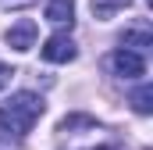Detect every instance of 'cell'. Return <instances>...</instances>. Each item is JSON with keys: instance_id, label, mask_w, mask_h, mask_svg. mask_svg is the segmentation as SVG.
I'll use <instances>...</instances> for the list:
<instances>
[{"instance_id": "obj_1", "label": "cell", "mask_w": 153, "mask_h": 150, "mask_svg": "<svg viewBox=\"0 0 153 150\" xmlns=\"http://www.w3.org/2000/svg\"><path fill=\"white\" fill-rule=\"evenodd\" d=\"M43 111H46L43 97H36V93H14L11 100L0 104V129L11 132V136H25L43 118Z\"/></svg>"}, {"instance_id": "obj_2", "label": "cell", "mask_w": 153, "mask_h": 150, "mask_svg": "<svg viewBox=\"0 0 153 150\" xmlns=\"http://www.w3.org/2000/svg\"><path fill=\"white\" fill-rule=\"evenodd\" d=\"M111 68H114V75H121V79H143V75H146V61H143L139 50L121 46V50L111 54Z\"/></svg>"}, {"instance_id": "obj_3", "label": "cell", "mask_w": 153, "mask_h": 150, "mask_svg": "<svg viewBox=\"0 0 153 150\" xmlns=\"http://www.w3.org/2000/svg\"><path fill=\"white\" fill-rule=\"evenodd\" d=\"M43 61H50V64H68V61H75V39L68 36V32H53V36L43 43Z\"/></svg>"}, {"instance_id": "obj_4", "label": "cell", "mask_w": 153, "mask_h": 150, "mask_svg": "<svg viewBox=\"0 0 153 150\" xmlns=\"http://www.w3.org/2000/svg\"><path fill=\"white\" fill-rule=\"evenodd\" d=\"M7 46H14V50H29V46H36V22L22 18L18 25H11V29H7Z\"/></svg>"}, {"instance_id": "obj_5", "label": "cell", "mask_w": 153, "mask_h": 150, "mask_svg": "<svg viewBox=\"0 0 153 150\" xmlns=\"http://www.w3.org/2000/svg\"><path fill=\"white\" fill-rule=\"evenodd\" d=\"M46 22L71 29V22H75V0H50L46 4Z\"/></svg>"}, {"instance_id": "obj_6", "label": "cell", "mask_w": 153, "mask_h": 150, "mask_svg": "<svg viewBox=\"0 0 153 150\" xmlns=\"http://www.w3.org/2000/svg\"><path fill=\"white\" fill-rule=\"evenodd\" d=\"M121 46H135V50H146L153 46V32L146 25H135V29H128L125 36H121Z\"/></svg>"}, {"instance_id": "obj_7", "label": "cell", "mask_w": 153, "mask_h": 150, "mask_svg": "<svg viewBox=\"0 0 153 150\" xmlns=\"http://www.w3.org/2000/svg\"><path fill=\"white\" fill-rule=\"evenodd\" d=\"M132 107L139 114H150L153 111V86H139L135 93H132Z\"/></svg>"}, {"instance_id": "obj_8", "label": "cell", "mask_w": 153, "mask_h": 150, "mask_svg": "<svg viewBox=\"0 0 153 150\" xmlns=\"http://www.w3.org/2000/svg\"><path fill=\"white\" fill-rule=\"evenodd\" d=\"M132 0H93V14L96 18H111L114 11H121V7H128Z\"/></svg>"}, {"instance_id": "obj_9", "label": "cell", "mask_w": 153, "mask_h": 150, "mask_svg": "<svg viewBox=\"0 0 153 150\" xmlns=\"http://www.w3.org/2000/svg\"><path fill=\"white\" fill-rule=\"evenodd\" d=\"M11 79H14V68L0 64V89H7V86H11Z\"/></svg>"}, {"instance_id": "obj_10", "label": "cell", "mask_w": 153, "mask_h": 150, "mask_svg": "<svg viewBox=\"0 0 153 150\" xmlns=\"http://www.w3.org/2000/svg\"><path fill=\"white\" fill-rule=\"evenodd\" d=\"M36 0H0V7H11V11H18V7H32Z\"/></svg>"}, {"instance_id": "obj_11", "label": "cell", "mask_w": 153, "mask_h": 150, "mask_svg": "<svg viewBox=\"0 0 153 150\" xmlns=\"http://www.w3.org/2000/svg\"><path fill=\"white\" fill-rule=\"evenodd\" d=\"M96 150H117V147H96Z\"/></svg>"}]
</instances>
